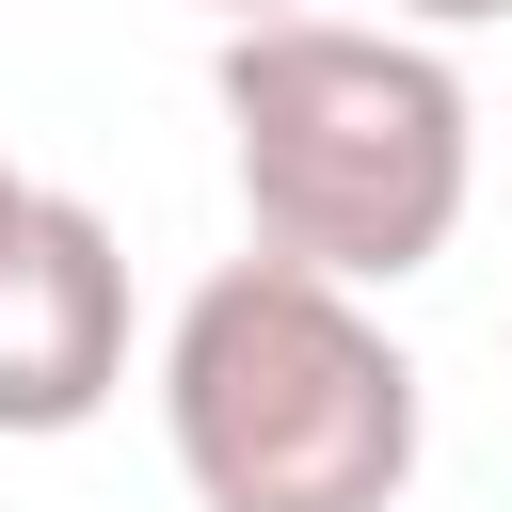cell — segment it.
Instances as JSON below:
<instances>
[{
	"mask_svg": "<svg viewBox=\"0 0 512 512\" xmlns=\"http://www.w3.org/2000/svg\"><path fill=\"white\" fill-rule=\"evenodd\" d=\"M208 96H224V160H240L256 256L336 272V288H400V272H432L464 240L480 112H464V64L432 32L272 16V32H224Z\"/></svg>",
	"mask_w": 512,
	"mask_h": 512,
	"instance_id": "1",
	"label": "cell"
},
{
	"mask_svg": "<svg viewBox=\"0 0 512 512\" xmlns=\"http://www.w3.org/2000/svg\"><path fill=\"white\" fill-rule=\"evenodd\" d=\"M160 432L192 512H400L416 480V352L368 288L224 256L160 336Z\"/></svg>",
	"mask_w": 512,
	"mask_h": 512,
	"instance_id": "2",
	"label": "cell"
},
{
	"mask_svg": "<svg viewBox=\"0 0 512 512\" xmlns=\"http://www.w3.org/2000/svg\"><path fill=\"white\" fill-rule=\"evenodd\" d=\"M128 384V256L80 192H16L0 224V432H80Z\"/></svg>",
	"mask_w": 512,
	"mask_h": 512,
	"instance_id": "3",
	"label": "cell"
},
{
	"mask_svg": "<svg viewBox=\"0 0 512 512\" xmlns=\"http://www.w3.org/2000/svg\"><path fill=\"white\" fill-rule=\"evenodd\" d=\"M416 32H480V16H512V0H400Z\"/></svg>",
	"mask_w": 512,
	"mask_h": 512,
	"instance_id": "4",
	"label": "cell"
},
{
	"mask_svg": "<svg viewBox=\"0 0 512 512\" xmlns=\"http://www.w3.org/2000/svg\"><path fill=\"white\" fill-rule=\"evenodd\" d=\"M224 32H272V16H320V0H208Z\"/></svg>",
	"mask_w": 512,
	"mask_h": 512,
	"instance_id": "5",
	"label": "cell"
},
{
	"mask_svg": "<svg viewBox=\"0 0 512 512\" xmlns=\"http://www.w3.org/2000/svg\"><path fill=\"white\" fill-rule=\"evenodd\" d=\"M16 192H32V176H16V160H0V224H16Z\"/></svg>",
	"mask_w": 512,
	"mask_h": 512,
	"instance_id": "6",
	"label": "cell"
}]
</instances>
